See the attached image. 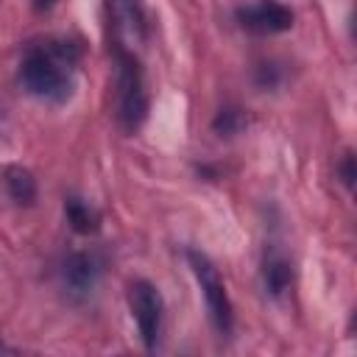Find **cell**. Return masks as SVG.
Returning a JSON list of instances; mask_svg holds the SVG:
<instances>
[{
	"mask_svg": "<svg viewBox=\"0 0 357 357\" xmlns=\"http://www.w3.org/2000/svg\"><path fill=\"white\" fill-rule=\"evenodd\" d=\"M106 22H109V42L112 47H128L145 42L148 36V14L142 0H103Z\"/></svg>",
	"mask_w": 357,
	"mask_h": 357,
	"instance_id": "6",
	"label": "cell"
},
{
	"mask_svg": "<svg viewBox=\"0 0 357 357\" xmlns=\"http://www.w3.org/2000/svg\"><path fill=\"white\" fill-rule=\"evenodd\" d=\"M337 176H340V181H343L346 190L354 187V156H351V151H346V153L340 156V162H337Z\"/></svg>",
	"mask_w": 357,
	"mask_h": 357,
	"instance_id": "12",
	"label": "cell"
},
{
	"mask_svg": "<svg viewBox=\"0 0 357 357\" xmlns=\"http://www.w3.org/2000/svg\"><path fill=\"white\" fill-rule=\"evenodd\" d=\"M103 271H106V257L100 251H95V248L70 251L59 265L61 290L73 301H86L98 290V284L103 279Z\"/></svg>",
	"mask_w": 357,
	"mask_h": 357,
	"instance_id": "5",
	"label": "cell"
},
{
	"mask_svg": "<svg viewBox=\"0 0 357 357\" xmlns=\"http://www.w3.org/2000/svg\"><path fill=\"white\" fill-rule=\"evenodd\" d=\"M56 3L59 0H33V11L36 14H47L50 8H56Z\"/></svg>",
	"mask_w": 357,
	"mask_h": 357,
	"instance_id": "13",
	"label": "cell"
},
{
	"mask_svg": "<svg viewBox=\"0 0 357 357\" xmlns=\"http://www.w3.org/2000/svg\"><path fill=\"white\" fill-rule=\"evenodd\" d=\"M245 126H248L245 112L237 109V106H223V109L215 114V120H212V128H215L218 137H234V134H240Z\"/></svg>",
	"mask_w": 357,
	"mask_h": 357,
	"instance_id": "11",
	"label": "cell"
},
{
	"mask_svg": "<svg viewBox=\"0 0 357 357\" xmlns=\"http://www.w3.org/2000/svg\"><path fill=\"white\" fill-rule=\"evenodd\" d=\"M114 53V120L123 134H137L148 120V86L145 70L139 64L137 50L112 47Z\"/></svg>",
	"mask_w": 357,
	"mask_h": 357,
	"instance_id": "2",
	"label": "cell"
},
{
	"mask_svg": "<svg viewBox=\"0 0 357 357\" xmlns=\"http://www.w3.org/2000/svg\"><path fill=\"white\" fill-rule=\"evenodd\" d=\"M8 351H14V349H11V346L3 340V335H0V354H8Z\"/></svg>",
	"mask_w": 357,
	"mask_h": 357,
	"instance_id": "14",
	"label": "cell"
},
{
	"mask_svg": "<svg viewBox=\"0 0 357 357\" xmlns=\"http://www.w3.org/2000/svg\"><path fill=\"white\" fill-rule=\"evenodd\" d=\"M3 181H6V190H8V195H11L14 204L31 206L36 201V178H33V173L28 167H20V165L8 167L6 176H3Z\"/></svg>",
	"mask_w": 357,
	"mask_h": 357,
	"instance_id": "10",
	"label": "cell"
},
{
	"mask_svg": "<svg viewBox=\"0 0 357 357\" xmlns=\"http://www.w3.org/2000/svg\"><path fill=\"white\" fill-rule=\"evenodd\" d=\"M234 20L243 31L254 36H273L293 28V11L279 0H254V3L237 6Z\"/></svg>",
	"mask_w": 357,
	"mask_h": 357,
	"instance_id": "7",
	"label": "cell"
},
{
	"mask_svg": "<svg viewBox=\"0 0 357 357\" xmlns=\"http://www.w3.org/2000/svg\"><path fill=\"white\" fill-rule=\"evenodd\" d=\"M187 262L195 273V282L201 287V296H204V304H206V315L215 326V332L220 337H229L231 329H234V310H231V298H229V290H226V282L218 271V265L198 248H187Z\"/></svg>",
	"mask_w": 357,
	"mask_h": 357,
	"instance_id": "3",
	"label": "cell"
},
{
	"mask_svg": "<svg viewBox=\"0 0 357 357\" xmlns=\"http://www.w3.org/2000/svg\"><path fill=\"white\" fill-rule=\"evenodd\" d=\"M64 215H67V223L75 234H95L100 229V212L95 209V204H89L81 195L64 198Z\"/></svg>",
	"mask_w": 357,
	"mask_h": 357,
	"instance_id": "9",
	"label": "cell"
},
{
	"mask_svg": "<svg viewBox=\"0 0 357 357\" xmlns=\"http://www.w3.org/2000/svg\"><path fill=\"white\" fill-rule=\"evenodd\" d=\"M259 279H262V287H265V293L271 298H282L293 287V262H290V257L276 243H271L265 248Z\"/></svg>",
	"mask_w": 357,
	"mask_h": 357,
	"instance_id": "8",
	"label": "cell"
},
{
	"mask_svg": "<svg viewBox=\"0 0 357 357\" xmlns=\"http://www.w3.org/2000/svg\"><path fill=\"white\" fill-rule=\"evenodd\" d=\"M128 307H131V318L137 324L142 346L148 351H156L165 329V298L159 287L148 279H134L128 284Z\"/></svg>",
	"mask_w": 357,
	"mask_h": 357,
	"instance_id": "4",
	"label": "cell"
},
{
	"mask_svg": "<svg viewBox=\"0 0 357 357\" xmlns=\"http://www.w3.org/2000/svg\"><path fill=\"white\" fill-rule=\"evenodd\" d=\"M81 61V45L64 36H45L25 45L17 81L20 86L50 106H61L75 92V73Z\"/></svg>",
	"mask_w": 357,
	"mask_h": 357,
	"instance_id": "1",
	"label": "cell"
}]
</instances>
